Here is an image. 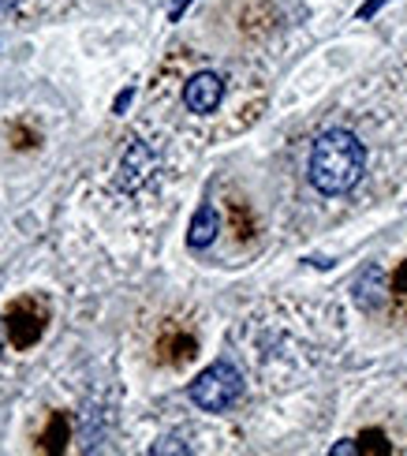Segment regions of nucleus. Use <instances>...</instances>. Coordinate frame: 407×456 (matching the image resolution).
I'll return each mask as SVG.
<instances>
[{"label":"nucleus","mask_w":407,"mask_h":456,"mask_svg":"<svg viewBox=\"0 0 407 456\" xmlns=\"http://www.w3.org/2000/svg\"><path fill=\"white\" fill-rule=\"evenodd\" d=\"M150 452H191V445H183V442H176V438H165V442H158V445H153Z\"/></svg>","instance_id":"11"},{"label":"nucleus","mask_w":407,"mask_h":456,"mask_svg":"<svg viewBox=\"0 0 407 456\" xmlns=\"http://www.w3.org/2000/svg\"><path fill=\"white\" fill-rule=\"evenodd\" d=\"M385 4H389V0H366V4L359 8V19H370V15H378Z\"/></svg>","instance_id":"12"},{"label":"nucleus","mask_w":407,"mask_h":456,"mask_svg":"<svg viewBox=\"0 0 407 456\" xmlns=\"http://www.w3.org/2000/svg\"><path fill=\"white\" fill-rule=\"evenodd\" d=\"M153 168H158V154H153L142 139H134L124 150V158H120V176H116V187H120V191H139V187L150 180Z\"/></svg>","instance_id":"4"},{"label":"nucleus","mask_w":407,"mask_h":456,"mask_svg":"<svg viewBox=\"0 0 407 456\" xmlns=\"http://www.w3.org/2000/svg\"><path fill=\"white\" fill-rule=\"evenodd\" d=\"M131 98H134V90H124L120 98H116V105H112V112H124L127 105H131Z\"/></svg>","instance_id":"14"},{"label":"nucleus","mask_w":407,"mask_h":456,"mask_svg":"<svg viewBox=\"0 0 407 456\" xmlns=\"http://www.w3.org/2000/svg\"><path fill=\"white\" fill-rule=\"evenodd\" d=\"M187 4H191V0H172V8H168V19H180Z\"/></svg>","instance_id":"15"},{"label":"nucleus","mask_w":407,"mask_h":456,"mask_svg":"<svg viewBox=\"0 0 407 456\" xmlns=\"http://www.w3.org/2000/svg\"><path fill=\"white\" fill-rule=\"evenodd\" d=\"M191 401H195V408L202 411H224L240 401V393H243V374L232 367V363H213L206 367L195 382H191Z\"/></svg>","instance_id":"2"},{"label":"nucleus","mask_w":407,"mask_h":456,"mask_svg":"<svg viewBox=\"0 0 407 456\" xmlns=\"http://www.w3.org/2000/svg\"><path fill=\"white\" fill-rule=\"evenodd\" d=\"M64 442H68V419H64L61 411H56L53 419H49V430L42 434V449H45V452H61Z\"/></svg>","instance_id":"8"},{"label":"nucleus","mask_w":407,"mask_h":456,"mask_svg":"<svg viewBox=\"0 0 407 456\" xmlns=\"http://www.w3.org/2000/svg\"><path fill=\"white\" fill-rule=\"evenodd\" d=\"M221 98H224V79H221L217 71L191 75L187 86H183V105L191 112H199V117H209V112L221 105Z\"/></svg>","instance_id":"5"},{"label":"nucleus","mask_w":407,"mask_h":456,"mask_svg":"<svg viewBox=\"0 0 407 456\" xmlns=\"http://www.w3.org/2000/svg\"><path fill=\"white\" fill-rule=\"evenodd\" d=\"M45 322H49V311H45V303L42 299H15L8 314H4V326H8V337H12V345L15 348H30L37 345V337H42L45 330Z\"/></svg>","instance_id":"3"},{"label":"nucleus","mask_w":407,"mask_h":456,"mask_svg":"<svg viewBox=\"0 0 407 456\" xmlns=\"http://www.w3.org/2000/svg\"><path fill=\"white\" fill-rule=\"evenodd\" d=\"M355 307L359 311H381V303L389 299V284H385V270L381 265H366V270L355 277Z\"/></svg>","instance_id":"6"},{"label":"nucleus","mask_w":407,"mask_h":456,"mask_svg":"<svg viewBox=\"0 0 407 456\" xmlns=\"http://www.w3.org/2000/svg\"><path fill=\"white\" fill-rule=\"evenodd\" d=\"M4 337H8V326H4V314H0V352H4Z\"/></svg>","instance_id":"17"},{"label":"nucleus","mask_w":407,"mask_h":456,"mask_svg":"<svg viewBox=\"0 0 407 456\" xmlns=\"http://www.w3.org/2000/svg\"><path fill=\"white\" fill-rule=\"evenodd\" d=\"M23 0H0V12H12V8H19Z\"/></svg>","instance_id":"16"},{"label":"nucleus","mask_w":407,"mask_h":456,"mask_svg":"<svg viewBox=\"0 0 407 456\" xmlns=\"http://www.w3.org/2000/svg\"><path fill=\"white\" fill-rule=\"evenodd\" d=\"M355 445H359V452H370V456H389L393 452V445L385 442L381 430H362L355 438Z\"/></svg>","instance_id":"10"},{"label":"nucleus","mask_w":407,"mask_h":456,"mask_svg":"<svg viewBox=\"0 0 407 456\" xmlns=\"http://www.w3.org/2000/svg\"><path fill=\"white\" fill-rule=\"evenodd\" d=\"M329 452H333V456H355V452H359V445H355V438H352V442H337Z\"/></svg>","instance_id":"13"},{"label":"nucleus","mask_w":407,"mask_h":456,"mask_svg":"<svg viewBox=\"0 0 407 456\" xmlns=\"http://www.w3.org/2000/svg\"><path fill=\"white\" fill-rule=\"evenodd\" d=\"M158 348H172L168 363H187V359L195 355V337H165Z\"/></svg>","instance_id":"9"},{"label":"nucleus","mask_w":407,"mask_h":456,"mask_svg":"<svg viewBox=\"0 0 407 456\" xmlns=\"http://www.w3.org/2000/svg\"><path fill=\"white\" fill-rule=\"evenodd\" d=\"M366 173V146L355 131L329 127L310 146L306 176L322 195H347Z\"/></svg>","instance_id":"1"},{"label":"nucleus","mask_w":407,"mask_h":456,"mask_svg":"<svg viewBox=\"0 0 407 456\" xmlns=\"http://www.w3.org/2000/svg\"><path fill=\"white\" fill-rule=\"evenodd\" d=\"M217 232H221V214L213 210V206H199L187 224V243L195 247V251H206V247L217 240Z\"/></svg>","instance_id":"7"}]
</instances>
